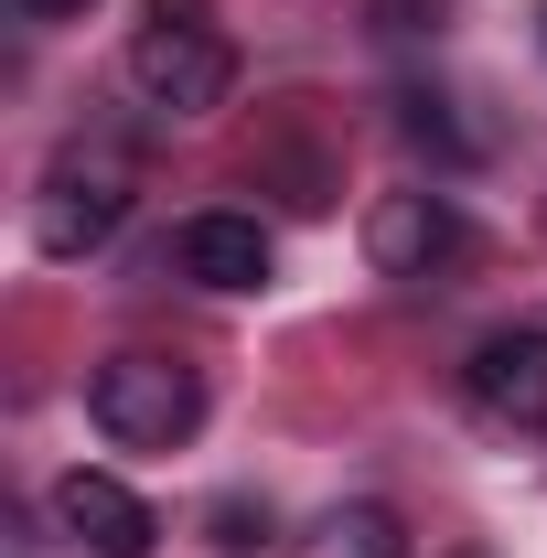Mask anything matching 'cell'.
Returning <instances> with one entry per match:
<instances>
[{
  "mask_svg": "<svg viewBox=\"0 0 547 558\" xmlns=\"http://www.w3.org/2000/svg\"><path fill=\"white\" fill-rule=\"evenodd\" d=\"M130 86L161 119H215L236 86V44L215 33V0H150L130 33Z\"/></svg>",
  "mask_w": 547,
  "mask_h": 558,
  "instance_id": "6da1fadb",
  "label": "cell"
},
{
  "mask_svg": "<svg viewBox=\"0 0 547 558\" xmlns=\"http://www.w3.org/2000/svg\"><path fill=\"white\" fill-rule=\"evenodd\" d=\"M86 418L119 440V451H183L205 429V376L183 354H108L86 376Z\"/></svg>",
  "mask_w": 547,
  "mask_h": 558,
  "instance_id": "7a4b0ae2",
  "label": "cell"
},
{
  "mask_svg": "<svg viewBox=\"0 0 547 558\" xmlns=\"http://www.w3.org/2000/svg\"><path fill=\"white\" fill-rule=\"evenodd\" d=\"M119 215H130V172L119 161H54L44 172V194H33V247L44 258H86V247H108L119 236Z\"/></svg>",
  "mask_w": 547,
  "mask_h": 558,
  "instance_id": "3957f363",
  "label": "cell"
},
{
  "mask_svg": "<svg viewBox=\"0 0 547 558\" xmlns=\"http://www.w3.org/2000/svg\"><path fill=\"white\" fill-rule=\"evenodd\" d=\"M462 398H473L494 429H547V333H537V323L483 333L473 365H462Z\"/></svg>",
  "mask_w": 547,
  "mask_h": 558,
  "instance_id": "277c9868",
  "label": "cell"
},
{
  "mask_svg": "<svg viewBox=\"0 0 547 558\" xmlns=\"http://www.w3.org/2000/svg\"><path fill=\"white\" fill-rule=\"evenodd\" d=\"M172 269L194 279V290H269L279 269V247H269V226L258 215H236V205H205V215H183V236H172Z\"/></svg>",
  "mask_w": 547,
  "mask_h": 558,
  "instance_id": "5b68a950",
  "label": "cell"
},
{
  "mask_svg": "<svg viewBox=\"0 0 547 558\" xmlns=\"http://www.w3.org/2000/svg\"><path fill=\"white\" fill-rule=\"evenodd\" d=\"M365 258H376V279H429L462 258V215H451V194H376V215H365Z\"/></svg>",
  "mask_w": 547,
  "mask_h": 558,
  "instance_id": "8992f818",
  "label": "cell"
},
{
  "mask_svg": "<svg viewBox=\"0 0 547 558\" xmlns=\"http://www.w3.org/2000/svg\"><path fill=\"white\" fill-rule=\"evenodd\" d=\"M54 526H65L75 548H97V558H150L161 548L150 494H130L119 473H65V484H54Z\"/></svg>",
  "mask_w": 547,
  "mask_h": 558,
  "instance_id": "52a82bcc",
  "label": "cell"
},
{
  "mask_svg": "<svg viewBox=\"0 0 547 558\" xmlns=\"http://www.w3.org/2000/svg\"><path fill=\"white\" fill-rule=\"evenodd\" d=\"M451 108H462V97H440V86H398V140H409V150H429L440 172L483 161V130H462Z\"/></svg>",
  "mask_w": 547,
  "mask_h": 558,
  "instance_id": "ba28073f",
  "label": "cell"
},
{
  "mask_svg": "<svg viewBox=\"0 0 547 558\" xmlns=\"http://www.w3.org/2000/svg\"><path fill=\"white\" fill-rule=\"evenodd\" d=\"M301 558H409V526L387 505H333V515H312Z\"/></svg>",
  "mask_w": 547,
  "mask_h": 558,
  "instance_id": "9c48e42d",
  "label": "cell"
},
{
  "mask_svg": "<svg viewBox=\"0 0 547 558\" xmlns=\"http://www.w3.org/2000/svg\"><path fill=\"white\" fill-rule=\"evenodd\" d=\"M205 548H226V558L269 548V505H247V494H215V505H205Z\"/></svg>",
  "mask_w": 547,
  "mask_h": 558,
  "instance_id": "30bf717a",
  "label": "cell"
},
{
  "mask_svg": "<svg viewBox=\"0 0 547 558\" xmlns=\"http://www.w3.org/2000/svg\"><path fill=\"white\" fill-rule=\"evenodd\" d=\"M22 11H33V22H65V11H86V0H22Z\"/></svg>",
  "mask_w": 547,
  "mask_h": 558,
  "instance_id": "8fae6325",
  "label": "cell"
},
{
  "mask_svg": "<svg viewBox=\"0 0 547 558\" xmlns=\"http://www.w3.org/2000/svg\"><path fill=\"white\" fill-rule=\"evenodd\" d=\"M537 54H547V0H537Z\"/></svg>",
  "mask_w": 547,
  "mask_h": 558,
  "instance_id": "7c38bea8",
  "label": "cell"
},
{
  "mask_svg": "<svg viewBox=\"0 0 547 558\" xmlns=\"http://www.w3.org/2000/svg\"><path fill=\"white\" fill-rule=\"evenodd\" d=\"M462 558H483V548H462Z\"/></svg>",
  "mask_w": 547,
  "mask_h": 558,
  "instance_id": "4fadbf2b",
  "label": "cell"
}]
</instances>
